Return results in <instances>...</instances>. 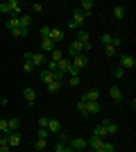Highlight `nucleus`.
Returning a JSON list of instances; mask_svg holds the SVG:
<instances>
[{
    "mask_svg": "<svg viewBox=\"0 0 136 152\" xmlns=\"http://www.w3.org/2000/svg\"><path fill=\"white\" fill-rule=\"evenodd\" d=\"M30 7H32L34 14H41V12H43V5H41V2H34V5H30Z\"/></svg>",
    "mask_w": 136,
    "mask_h": 152,
    "instance_id": "obj_39",
    "label": "nucleus"
},
{
    "mask_svg": "<svg viewBox=\"0 0 136 152\" xmlns=\"http://www.w3.org/2000/svg\"><path fill=\"white\" fill-rule=\"evenodd\" d=\"M97 98H100V91H97V89H89L84 95H82V100H84V102H97Z\"/></svg>",
    "mask_w": 136,
    "mask_h": 152,
    "instance_id": "obj_10",
    "label": "nucleus"
},
{
    "mask_svg": "<svg viewBox=\"0 0 136 152\" xmlns=\"http://www.w3.org/2000/svg\"><path fill=\"white\" fill-rule=\"evenodd\" d=\"M23 98H25V102L30 104V107H32V104H34V100H36V91L27 86V89H23Z\"/></svg>",
    "mask_w": 136,
    "mask_h": 152,
    "instance_id": "obj_12",
    "label": "nucleus"
},
{
    "mask_svg": "<svg viewBox=\"0 0 136 152\" xmlns=\"http://www.w3.org/2000/svg\"><path fill=\"white\" fill-rule=\"evenodd\" d=\"M79 82H82L79 77H68V84H71V86H79Z\"/></svg>",
    "mask_w": 136,
    "mask_h": 152,
    "instance_id": "obj_43",
    "label": "nucleus"
},
{
    "mask_svg": "<svg viewBox=\"0 0 136 152\" xmlns=\"http://www.w3.org/2000/svg\"><path fill=\"white\" fill-rule=\"evenodd\" d=\"M55 150H57V152H77V150H73L71 145H66V143H61V141H59L57 145H55Z\"/></svg>",
    "mask_w": 136,
    "mask_h": 152,
    "instance_id": "obj_27",
    "label": "nucleus"
},
{
    "mask_svg": "<svg viewBox=\"0 0 136 152\" xmlns=\"http://www.w3.org/2000/svg\"><path fill=\"white\" fill-rule=\"evenodd\" d=\"M102 150H104V152H116V148H113V143H107V141H104Z\"/></svg>",
    "mask_w": 136,
    "mask_h": 152,
    "instance_id": "obj_41",
    "label": "nucleus"
},
{
    "mask_svg": "<svg viewBox=\"0 0 136 152\" xmlns=\"http://www.w3.org/2000/svg\"><path fill=\"white\" fill-rule=\"evenodd\" d=\"M86 143H89V148H91V150H100V148L104 145V139H97V136H91V139L86 141Z\"/></svg>",
    "mask_w": 136,
    "mask_h": 152,
    "instance_id": "obj_14",
    "label": "nucleus"
},
{
    "mask_svg": "<svg viewBox=\"0 0 136 152\" xmlns=\"http://www.w3.org/2000/svg\"><path fill=\"white\" fill-rule=\"evenodd\" d=\"M93 7H95V2H93V0H82V2H79V12H84L86 16H91V12H93Z\"/></svg>",
    "mask_w": 136,
    "mask_h": 152,
    "instance_id": "obj_8",
    "label": "nucleus"
},
{
    "mask_svg": "<svg viewBox=\"0 0 136 152\" xmlns=\"http://www.w3.org/2000/svg\"><path fill=\"white\" fill-rule=\"evenodd\" d=\"M104 55H107V57H116L118 48H113V45H104Z\"/></svg>",
    "mask_w": 136,
    "mask_h": 152,
    "instance_id": "obj_31",
    "label": "nucleus"
},
{
    "mask_svg": "<svg viewBox=\"0 0 136 152\" xmlns=\"http://www.w3.org/2000/svg\"><path fill=\"white\" fill-rule=\"evenodd\" d=\"M113 18H118V20H123V18H125V7H123V5L113 7Z\"/></svg>",
    "mask_w": 136,
    "mask_h": 152,
    "instance_id": "obj_25",
    "label": "nucleus"
},
{
    "mask_svg": "<svg viewBox=\"0 0 136 152\" xmlns=\"http://www.w3.org/2000/svg\"><path fill=\"white\" fill-rule=\"evenodd\" d=\"M68 143H71L73 150H86V148H89L86 139H79V136H75V139H68Z\"/></svg>",
    "mask_w": 136,
    "mask_h": 152,
    "instance_id": "obj_4",
    "label": "nucleus"
},
{
    "mask_svg": "<svg viewBox=\"0 0 136 152\" xmlns=\"http://www.w3.org/2000/svg\"><path fill=\"white\" fill-rule=\"evenodd\" d=\"M82 50H84V45L79 43L77 39H75V41L68 45V55H71V59H73V57H77V55H82Z\"/></svg>",
    "mask_w": 136,
    "mask_h": 152,
    "instance_id": "obj_5",
    "label": "nucleus"
},
{
    "mask_svg": "<svg viewBox=\"0 0 136 152\" xmlns=\"http://www.w3.org/2000/svg\"><path fill=\"white\" fill-rule=\"evenodd\" d=\"M77 111H79V114H86V102L82 100V98L77 100Z\"/></svg>",
    "mask_w": 136,
    "mask_h": 152,
    "instance_id": "obj_35",
    "label": "nucleus"
},
{
    "mask_svg": "<svg viewBox=\"0 0 136 152\" xmlns=\"http://www.w3.org/2000/svg\"><path fill=\"white\" fill-rule=\"evenodd\" d=\"M59 129H61L59 121H57V118H50V121H48V132H50V134H59Z\"/></svg>",
    "mask_w": 136,
    "mask_h": 152,
    "instance_id": "obj_16",
    "label": "nucleus"
},
{
    "mask_svg": "<svg viewBox=\"0 0 136 152\" xmlns=\"http://www.w3.org/2000/svg\"><path fill=\"white\" fill-rule=\"evenodd\" d=\"M93 136H97V139H104V136H107V129H104V125H102V123H100V125H97L95 129H93Z\"/></svg>",
    "mask_w": 136,
    "mask_h": 152,
    "instance_id": "obj_24",
    "label": "nucleus"
},
{
    "mask_svg": "<svg viewBox=\"0 0 136 152\" xmlns=\"http://www.w3.org/2000/svg\"><path fill=\"white\" fill-rule=\"evenodd\" d=\"M100 43L118 48V45H120V39H118V37H113V34H102V37H100Z\"/></svg>",
    "mask_w": 136,
    "mask_h": 152,
    "instance_id": "obj_3",
    "label": "nucleus"
},
{
    "mask_svg": "<svg viewBox=\"0 0 136 152\" xmlns=\"http://www.w3.org/2000/svg\"><path fill=\"white\" fill-rule=\"evenodd\" d=\"M45 148H48V139H39V141H36V150H39V152H43Z\"/></svg>",
    "mask_w": 136,
    "mask_h": 152,
    "instance_id": "obj_33",
    "label": "nucleus"
},
{
    "mask_svg": "<svg viewBox=\"0 0 136 152\" xmlns=\"http://www.w3.org/2000/svg\"><path fill=\"white\" fill-rule=\"evenodd\" d=\"M7 123H9V132H18V127H20V121H18V118H9Z\"/></svg>",
    "mask_w": 136,
    "mask_h": 152,
    "instance_id": "obj_28",
    "label": "nucleus"
},
{
    "mask_svg": "<svg viewBox=\"0 0 136 152\" xmlns=\"http://www.w3.org/2000/svg\"><path fill=\"white\" fill-rule=\"evenodd\" d=\"M32 70H34V66H32V64H30V61H23V73H27V75H30Z\"/></svg>",
    "mask_w": 136,
    "mask_h": 152,
    "instance_id": "obj_37",
    "label": "nucleus"
},
{
    "mask_svg": "<svg viewBox=\"0 0 136 152\" xmlns=\"http://www.w3.org/2000/svg\"><path fill=\"white\" fill-rule=\"evenodd\" d=\"M61 59H64V52L59 50V48H55V50L50 52V61H55V64H57V61H61Z\"/></svg>",
    "mask_w": 136,
    "mask_h": 152,
    "instance_id": "obj_20",
    "label": "nucleus"
},
{
    "mask_svg": "<svg viewBox=\"0 0 136 152\" xmlns=\"http://www.w3.org/2000/svg\"><path fill=\"white\" fill-rule=\"evenodd\" d=\"M71 20H75V23H77V27L82 30V25H84V20H86V14L79 12L77 7H75V12H73V18H71Z\"/></svg>",
    "mask_w": 136,
    "mask_h": 152,
    "instance_id": "obj_11",
    "label": "nucleus"
},
{
    "mask_svg": "<svg viewBox=\"0 0 136 152\" xmlns=\"http://www.w3.org/2000/svg\"><path fill=\"white\" fill-rule=\"evenodd\" d=\"M118 61H120L118 66H120L123 70H129V68H134V66H136V59L132 57V55H120V57H118Z\"/></svg>",
    "mask_w": 136,
    "mask_h": 152,
    "instance_id": "obj_2",
    "label": "nucleus"
},
{
    "mask_svg": "<svg viewBox=\"0 0 136 152\" xmlns=\"http://www.w3.org/2000/svg\"><path fill=\"white\" fill-rule=\"evenodd\" d=\"M41 50L43 52H52L55 50V43H52L50 39H41Z\"/></svg>",
    "mask_w": 136,
    "mask_h": 152,
    "instance_id": "obj_19",
    "label": "nucleus"
},
{
    "mask_svg": "<svg viewBox=\"0 0 136 152\" xmlns=\"http://www.w3.org/2000/svg\"><path fill=\"white\" fill-rule=\"evenodd\" d=\"M0 12H2V14H9V16H12V5H9V0L0 2Z\"/></svg>",
    "mask_w": 136,
    "mask_h": 152,
    "instance_id": "obj_32",
    "label": "nucleus"
},
{
    "mask_svg": "<svg viewBox=\"0 0 136 152\" xmlns=\"http://www.w3.org/2000/svg\"><path fill=\"white\" fill-rule=\"evenodd\" d=\"M7 30L12 32V30H16V27H18V18H16V16H9V18H7Z\"/></svg>",
    "mask_w": 136,
    "mask_h": 152,
    "instance_id": "obj_23",
    "label": "nucleus"
},
{
    "mask_svg": "<svg viewBox=\"0 0 136 152\" xmlns=\"http://www.w3.org/2000/svg\"><path fill=\"white\" fill-rule=\"evenodd\" d=\"M102 125H104V129H107V134H116V132H118L116 123H111L109 118H104V121H102Z\"/></svg>",
    "mask_w": 136,
    "mask_h": 152,
    "instance_id": "obj_17",
    "label": "nucleus"
},
{
    "mask_svg": "<svg viewBox=\"0 0 136 152\" xmlns=\"http://www.w3.org/2000/svg\"><path fill=\"white\" fill-rule=\"evenodd\" d=\"M12 37H14V39L27 37V30H23V27H16V30H12Z\"/></svg>",
    "mask_w": 136,
    "mask_h": 152,
    "instance_id": "obj_30",
    "label": "nucleus"
},
{
    "mask_svg": "<svg viewBox=\"0 0 136 152\" xmlns=\"http://www.w3.org/2000/svg\"><path fill=\"white\" fill-rule=\"evenodd\" d=\"M109 95H111V100H113V102H123V91L118 89V86H111Z\"/></svg>",
    "mask_w": 136,
    "mask_h": 152,
    "instance_id": "obj_15",
    "label": "nucleus"
},
{
    "mask_svg": "<svg viewBox=\"0 0 136 152\" xmlns=\"http://www.w3.org/2000/svg\"><path fill=\"white\" fill-rule=\"evenodd\" d=\"M68 68H71V59H61V61H57V70H61V73H64V75H66V73H68Z\"/></svg>",
    "mask_w": 136,
    "mask_h": 152,
    "instance_id": "obj_18",
    "label": "nucleus"
},
{
    "mask_svg": "<svg viewBox=\"0 0 136 152\" xmlns=\"http://www.w3.org/2000/svg\"><path fill=\"white\" fill-rule=\"evenodd\" d=\"M48 136H50V132L45 127H39V139H48Z\"/></svg>",
    "mask_w": 136,
    "mask_h": 152,
    "instance_id": "obj_40",
    "label": "nucleus"
},
{
    "mask_svg": "<svg viewBox=\"0 0 136 152\" xmlns=\"http://www.w3.org/2000/svg\"><path fill=\"white\" fill-rule=\"evenodd\" d=\"M86 114H100V104L97 102H86Z\"/></svg>",
    "mask_w": 136,
    "mask_h": 152,
    "instance_id": "obj_21",
    "label": "nucleus"
},
{
    "mask_svg": "<svg viewBox=\"0 0 136 152\" xmlns=\"http://www.w3.org/2000/svg\"><path fill=\"white\" fill-rule=\"evenodd\" d=\"M89 61H91V59L86 57L84 52H82V55H77V57H73V59H71V64H73V68H75V70H82V68H86V66H89Z\"/></svg>",
    "mask_w": 136,
    "mask_h": 152,
    "instance_id": "obj_1",
    "label": "nucleus"
},
{
    "mask_svg": "<svg viewBox=\"0 0 136 152\" xmlns=\"http://www.w3.org/2000/svg\"><path fill=\"white\" fill-rule=\"evenodd\" d=\"M45 86H48V93H57L61 89V82H50V84H45Z\"/></svg>",
    "mask_w": 136,
    "mask_h": 152,
    "instance_id": "obj_29",
    "label": "nucleus"
},
{
    "mask_svg": "<svg viewBox=\"0 0 136 152\" xmlns=\"http://www.w3.org/2000/svg\"><path fill=\"white\" fill-rule=\"evenodd\" d=\"M68 27H71V30H79V27H77V23H75V20H68Z\"/></svg>",
    "mask_w": 136,
    "mask_h": 152,
    "instance_id": "obj_44",
    "label": "nucleus"
},
{
    "mask_svg": "<svg viewBox=\"0 0 136 152\" xmlns=\"http://www.w3.org/2000/svg\"><path fill=\"white\" fill-rule=\"evenodd\" d=\"M0 152H12V145H9L7 136H0Z\"/></svg>",
    "mask_w": 136,
    "mask_h": 152,
    "instance_id": "obj_26",
    "label": "nucleus"
},
{
    "mask_svg": "<svg viewBox=\"0 0 136 152\" xmlns=\"http://www.w3.org/2000/svg\"><path fill=\"white\" fill-rule=\"evenodd\" d=\"M41 39H50V27H48V25L41 27Z\"/></svg>",
    "mask_w": 136,
    "mask_h": 152,
    "instance_id": "obj_38",
    "label": "nucleus"
},
{
    "mask_svg": "<svg viewBox=\"0 0 136 152\" xmlns=\"http://www.w3.org/2000/svg\"><path fill=\"white\" fill-rule=\"evenodd\" d=\"M50 41L52 43H61L64 41V32L59 30V27H50Z\"/></svg>",
    "mask_w": 136,
    "mask_h": 152,
    "instance_id": "obj_9",
    "label": "nucleus"
},
{
    "mask_svg": "<svg viewBox=\"0 0 136 152\" xmlns=\"http://www.w3.org/2000/svg\"><path fill=\"white\" fill-rule=\"evenodd\" d=\"M123 75H125V70L120 68V66H113V77H116V80H123Z\"/></svg>",
    "mask_w": 136,
    "mask_h": 152,
    "instance_id": "obj_34",
    "label": "nucleus"
},
{
    "mask_svg": "<svg viewBox=\"0 0 136 152\" xmlns=\"http://www.w3.org/2000/svg\"><path fill=\"white\" fill-rule=\"evenodd\" d=\"M0 132H5V134L9 132V123H7L5 118H0Z\"/></svg>",
    "mask_w": 136,
    "mask_h": 152,
    "instance_id": "obj_36",
    "label": "nucleus"
},
{
    "mask_svg": "<svg viewBox=\"0 0 136 152\" xmlns=\"http://www.w3.org/2000/svg\"><path fill=\"white\" fill-rule=\"evenodd\" d=\"M5 136H7V141H9V145H12V148L20 145V132H7Z\"/></svg>",
    "mask_w": 136,
    "mask_h": 152,
    "instance_id": "obj_7",
    "label": "nucleus"
},
{
    "mask_svg": "<svg viewBox=\"0 0 136 152\" xmlns=\"http://www.w3.org/2000/svg\"><path fill=\"white\" fill-rule=\"evenodd\" d=\"M45 61H48V59H45L43 52H32V59H30V64H32L34 68H36V66H43Z\"/></svg>",
    "mask_w": 136,
    "mask_h": 152,
    "instance_id": "obj_6",
    "label": "nucleus"
},
{
    "mask_svg": "<svg viewBox=\"0 0 136 152\" xmlns=\"http://www.w3.org/2000/svg\"><path fill=\"white\" fill-rule=\"evenodd\" d=\"M48 121H50L48 116H41L39 118V127H45V129H48Z\"/></svg>",
    "mask_w": 136,
    "mask_h": 152,
    "instance_id": "obj_42",
    "label": "nucleus"
},
{
    "mask_svg": "<svg viewBox=\"0 0 136 152\" xmlns=\"http://www.w3.org/2000/svg\"><path fill=\"white\" fill-rule=\"evenodd\" d=\"M30 23H32V16H30V14H20V16H18V27L30 30Z\"/></svg>",
    "mask_w": 136,
    "mask_h": 152,
    "instance_id": "obj_13",
    "label": "nucleus"
},
{
    "mask_svg": "<svg viewBox=\"0 0 136 152\" xmlns=\"http://www.w3.org/2000/svg\"><path fill=\"white\" fill-rule=\"evenodd\" d=\"M41 82H43V84L55 82V77H52V73H50V70H41Z\"/></svg>",
    "mask_w": 136,
    "mask_h": 152,
    "instance_id": "obj_22",
    "label": "nucleus"
}]
</instances>
